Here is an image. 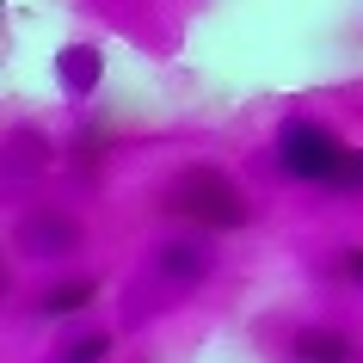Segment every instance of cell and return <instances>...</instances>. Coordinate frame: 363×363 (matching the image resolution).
<instances>
[{"mask_svg": "<svg viewBox=\"0 0 363 363\" xmlns=\"http://www.w3.org/2000/svg\"><path fill=\"white\" fill-rule=\"evenodd\" d=\"M167 210L197 222V228H247V216H252L247 197L234 191V179L216 167H185L167 185Z\"/></svg>", "mask_w": 363, "mask_h": 363, "instance_id": "cell-1", "label": "cell"}, {"mask_svg": "<svg viewBox=\"0 0 363 363\" xmlns=\"http://www.w3.org/2000/svg\"><path fill=\"white\" fill-rule=\"evenodd\" d=\"M345 160H351V148H345L326 123L289 117L284 130H277V167H284L289 179H308V185H339Z\"/></svg>", "mask_w": 363, "mask_h": 363, "instance_id": "cell-2", "label": "cell"}, {"mask_svg": "<svg viewBox=\"0 0 363 363\" xmlns=\"http://www.w3.org/2000/svg\"><path fill=\"white\" fill-rule=\"evenodd\" d=\"M74 247H80V228L62 210H38L19 222V252H31V259H62Z\"/></svg>", "mask_w": 363, "mask_h": 363, "instance_id": "cell-3", "label": "cell"}, {"mask_svg": "<svg viewBox=\"0 0 363 363\" xmlns=\"http://www.w3.org/2000/svg\"><path fill=\"white\" fill-rule=\"evenodd\" d=\"M210 271H216V252H203L197 240H160V247H154V277H160V284L191 289V284H203Z\"/></svg>", "mask_w": 363, "mask_h": 363, "instance_id": "cell-4", "label": "cell"}, {"mask_svg": "<svg viewBox=\"0 0 363 363\" xmlns=\"http://www.w3.org/2000/svg\"><path fill=\"white\" fill-rule=\"evenodd\" d=\"M351 351L357 345L345 333H333V326H308V333L289 339V363H351Z\"/></svg>", "mask_w": 363, "mask_h": 363, "instance_id": "cell-5", "label": "cell"}, {"mask_svg": "<svg viewBox=\"0 0 363 363\" xmlns=\"http://www.w3.org/2000/svg\"><path fill=\"white\" fill-rule=\"evenodd\" d=\"M99 50H86V43H74V50H62V86L68 93H93L99 86Z\"/></svg>", "mask_w": 363, "mask_h": 363, "instance_id": "cell-6", "label": "cell"}, {"mask_svg": "<svg viewBox=\"0 0 363 363\" xmlns=\"http://www.w3.org/2000/svg\"><path fill=\"white\" fill-rule=\"evenodd\" d=\"M99 296V284H86V277H80V284H56V289H43V314H50V320H62V314H80V308L93 302Z\"/></svg>", "mask_w": 363, "mask_h": 363, "instance_id": "cell-7", "label": "cell"}, {"mask_svg": "<svg viewBox=\"0 0 363 363\" xmlns=\"http://www.w3.org/2000/svg\"><path fill=\"white\" fill-rule=\"evenodd\" d=\"M105 351H111V333H86V339L62 345L50 363H105Z\"/></svg>", "mask_w": 363, "mask_h": 363, "instance_id": "cell-8", "label": "cell"}, {"mask_svg": "<svg viewBox=\"0 0 363 363\" xmlns=\"http://www.w3.org/2000/svg\"><path fill=\"white\" fill-rule=\"evenodd\" d=\"M6 148H19V160H6V167L19 172V179H25V172H38V167H43V142H38V130H19L13 142H6Z\"/></svg>", "mask_w": 363, "mask_h": 363, "instance_id": "cell-9", "label": "cell"}, {"mask_svg": "<svg viewBox=\"0 0 363 363\" xmlns=\"http://www.w3.org/2000/svg\"><path fill=\"white\" fill-rule=\"evenodd\" d=\"M333 191H363V148H351V160H345V172H339Z\"/></svg>", "mask_w": 363, "mask_h": 363, "instance_id": "cell-10", "label": "cell"}, {"mask_svg": "<svg viewBox=\"0 0 363 363\" xmlns=\"http://www.w3.org/2000/svg\"><path fill=\"white\" fill-rule=\"evenodd\" d=\"M339 271H345V277H351V284L363 289V247H351V252H345V259H339Z\"/></svg>", "mask_w": 363, "mask_h": 363, "instance_id": "cell-11", "label": "cell"}]
</instances>
